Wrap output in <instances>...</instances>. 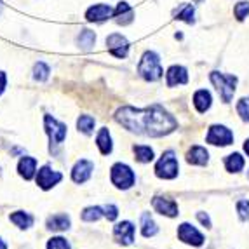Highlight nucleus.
<instances>
[{"label": "nucleus", "mask_w": 249, "mask_h": 249, "mask_svg": "<svg viewBox=\"0 0 249 249\" xmlns=\"http://www.w3.org/2000/svg\"><path fill=\"white\" fill-rule=\"evenodd\" d=\"M115 121L131 133L150 138L167 136L178 127L175 117L160 105H152L146 108L122 107L115 112Z\"/></svg>", "instance_id": "nucleus-1"}, {"label": "nucleus", "mask_w": 249, "mask_h": 249, "mask_svg": "<svg viewBox=\"0 0 249 249\" xmlns=\"http://www.w3.org/2000/svg\"><path fill=\"white\" fill-rule=\"evenodd\" d=\"M138 73L142 79H145L146 82H157L162 79L164 70L160 65V56L155 51H145L138 63Z\"/></svg>", "instance_id": "nucleus-2"}, {"label": "nucleus", "mask_w": 249, "mask_h": 249, "mask_svg": "<svg viewBox=\"0 0 249 249\" xmlns=\"http://www.w3.org/2000/svg\"><path fill=\"white\" fill-rule=\"evenodd\" d=\"M209 80H211V84L216 88L221 101H223V103H230L237 91V82H239V79H237L235 75L214 70L209 73Z\"/></svg>", "instance_id": "nucleus-3"}, {"label": "nucleus", "mask_w": 249, "mask_h": 249, "mask_svg": "<svg viewBox=\"0 0 249 249\" xmlns=\"http://www.w3.org/2000/svg\"><path fill=\"white\" fill-rule=\"evenodd\" d=\"M44 127H46V134L49 138L51 154H58V148L67 138V124L59 122L53 115H44Z\"/></svg>", "instance_id": "nucleus-4"}, {"label": "nucleus", "mask_w": 249, "mask_h": 249, "mask_svg": "<svg viewBox=\"0 0 249 249\" xmlns=\"http://www.w3.org/2000/svg\"><path fill=\"white\" fill-rule=\"evenodd\" d=\"M178 171H179V164L173 150L164 152L162 157L159 159V162L155 164V175H157V178L162 179H175L178 176Z\"/></svg>", "instance_id": "nucleus-5"}, {"label": "nucleus", "mask_w": 249, "mask_h": 249, "mask_svg": "<svg viewBox=\"0 0 249 249\" xmlns=\"http://www.w3.org/2000/svg\"><path fill=\"white\" fill-rule=\"evenodd\" d=\"M110 179H112V183L117 188L127 190V188H131L134 185L136 176H134V171L127 164L117 162V164L112 166V169H110Z\"/></svg>", "instance_id": "nucleus-6"}, {"label": "nucleus", "mask_w": 249, "mask_h": 249, "mask_svg": "<svg viewBox=\"0 0 249 249\" xmlns=\"http://www.w3.org/2000/svg\"><path fill=\"white\" fill-rule=\"evenodd\" d=\"M206 142L214 146H229L233 143V133L223 124H213L206 134Z\"/></svg>", "instance_id": "nucleus-7"}, {"label": "nucleus", "mask_w": 249, "mask_h": 249, "mask_svg": "<svg viewBox=\"0 0 249 249\" xmlns=\"http://www.w3.org/2000/svg\"><path fill=\"white\" fill-rule=\"evenodd\" d=\"M129 47H131L129 46V40L122 34H112L107 37V49H108V53L112 54V56H115V58H119V59L127 58Z\"/></svg>", "instance_id": "nucleus-8"}, {"label": "nucleus", "mask_w": 249, "mask_h": 249, "mask_svg": "<svg viewBox=\"0 0 249 249\" xmlns=\"http://www.w3.org/2000/svg\"><path fill=\"white\" fill-rule=\"evenodd\" d=\"M115 9L108 4H94L86 11V19L89 23H103V21L113 18Z\"/></svg>", "instance_id": "nucleus-9"}, {"label": "nucleus", "mask_w": 249, "mask_h": 249, "mask_svg": "<svg viewBox=\"0 0 249 249\" xmlns=\"http://www.w3.org/2000/svg\"><path fill=\"white\" fill-rule=\"evenodd\" d=\"M61 179H63L61 173L51 169L49 166H44V167H40V169H38L37 185L42 188V190H49V188H53L54 185H58Z\"/></svg>", "instance_id": "nucleus-10"}, {"label": "nucleus", "mask_w": 249, "mask_h": 249, "mask_svg": "<svg viewBox=\"0 0 249 249\" xmlns=\"http://www.w3.org/2000/svg\"><path fill=\"white\" fill-rule=\"evenodd\" d=\"M166 84L167 88H176V86H185L188 84V70L181 65H173L166 71Z\"/></svg>", "instance_id": "nucleus-11"}, {"label": "nucleus", "mask_w": 249, "mask_h": 249, "mask_svg": "<svg viewBox=\"0 0 249 249\" xmlns=\"http://www.w3.org/2000/svg\"><path fill=\"white\" fill-rule=\"evenodd\" d=\"M178 237H179V241L187 242V244H192V246H202L204 244V235L196 229V227H192L190 223L179 225Z\"/></svg>", "instance_id": "nucleus-12"}, {"label": "nucleus", "mask_w": 249, "mask_h": 249, "mask_svg": "<svg viewBox=\"0 0 249 249\" xmlns=\"http://www.w3.org/2000/svg\"><path fill=\"white\" fill-rule=\"evenodd\" d=\"M92 169H94V164H92L91 160L82 159V160L77 162L73 166V169H71V179H73L75 183H86L91 178Z\"/></svg>", "instance_id": "nucleus-13"}, {"label": "nucleus", "mask_w": 249, "mask_h": 249, "mask_svg": "<svg viewBox=\"0 0 249 249\" xmlns=\"http://www.w3.org/2000/svg\"><path fill=\"white\" fill-rule=\"evenodd\" d=\"M113 235L121 244L129 246L134 242V225L131 221H122V223H117L115 229H113Z\"/></svg>", "instance_id": "nucleus-14"}, {"label": "nucleus", "mask_w": 249, "mask_h": 249, "mask_svg": "<svg viewBox=\"0 0 249 249\" xmlns=\"http://www.w3.org/2000/svg\"><path fill=\"white\" fill-rule=\"evenodd\" d=\"M152 206H154V209L157 213H160V214H164V216H169V218H175V216L179 214L178 206H176L175 200L166 199V197H154Z\"/></svg>", "instance_id": "nucleus-15"}, {"label": "nucleus", "mask_w": 249, "mask_h": 249, "mask_svg": "<svg viewBox=\"0 0 249 249\" xmlns=\"http://www.w3.org/2000/svg\"><path fill=\"white\" fill-rule=\"evenodd\" d=\"M209 160V152L204 146L194 145L187 152V162L188 164H194V166H206Z\"/></svg>", "instance_id": "nucleus-16"}, {"label": "nucleus", "mask_w": 249, "mask_h": 249, "mask_svg": "<svg viewBox=\"0 0 249 249\" xmlns=\"http://www.w3.org/2000/svg\"><path fill=\"white\" fill-rule=\"evenodd\" d=\"M113 18H115V21L119 25L125 26V25H129V23H133L134 11L127 2H119L115 7V13H113Z\"/></svg>", "instance_id": "nucleus-17"}, {"label": "nucleus", "mask_w": 249, "mask_h": 249, "mask_svg": "<svg viewBox=\"0 0 249 249\" xmlns=\"http://www.w3.org/2000/svg\"><path fill=\"white\" fill-rule=\"evenodd\" d=\"M213 105V96L208 89H199L194 92V107L199 113H206Z\"/></svg>", "instance_id": "nucleus-18"}, {"label": "nucleus", "mask_w": 249, "mask_h": 249, "mask_svg": "<svg viewBox=\"0 0 249 249\" xmlns=\"http://www.w3.org/2000/svg\"><path fill=\"white\" fill-rule=\"evenodd\" d=\"M173 16H175V19L183 21L187 25H194L196 23V7L192 4H181L178 9L173 11Z\"/></svg>", "instance_id": "nucleus-19"}, {"label": "nucleus", "mask_w": 249, "mask_h": 249, "mask_svg": "<svg viewBox=\"0 0 249 249\" xmlns=\"http://www.w3.org/2000/svg\"><path fill=\"white\" fill-rule=\"evenodd\" d=\"M18 171H19L21 178L32 179L35 176V171H37V159H34V157H21L19 164H18Z\"/></svg>", "instance_id": "nucleus-20"}, {"label": "nucleus", "mask_w": 249, "mask_h": 249, "mask_svg": "<svg viewBox=\"0 0 249 249\" xmlns=\"http://www.w3.org/2000/svg\"><path fill=\"white\" fill-rule=\"evenodd\" d=\"M96 145L100 148V152L103 155H110L113 150V143H112V136H110V131L107 127H101L98 136H96Z\"/></svg>", "instance_id": "nucleus-21"}, {"label": "nucleus", "mask_w": 249, "mask_h": 249, "mask_svg": "<svg viewBox=\"0 0 249 249\" xmlns=\"http://www.w3.org/2000/svg\"><path fill=\"white\" fill-rule=\"evenodd\" d=\"M77 46L80 51H86V53L92 51V47L96 46V34L88 28L80 30V34L77 35Z\"/></svg>", "instance_id": "nucleus-22"}, {"label": "nucleus", "mask_w": 249, "mask_h": 249, "mask_svg": "<svg viewBox=\"0 0 249 249\" xmlns=\"http://www.w3.org/2000/svg\"><path fill=\"white\" fill-rule=\"evenodd\" d=\"M47 229L63 232V230L70 229V218L67 214H53L47 218Z\"/></svg>", "instance_id": "nucleus-23"}, {"label": "nucleus", "mask_w": 249, "mask_h": 249, "mask_svg": "<svg viewBox=\"0 0 249 249\" xmlns=\"http://www.w3.org/2000/svg\"><path fill=\"white\" fill-rule=\"evenodd\" d=\"M244 157L239 152H233V154L225 157V167H227L229 173H239V171L244 169Z\"/></svg>", "instance_id": "nucleus-24"}, {"label": "nucleus", "mask_w": 249, "mask_h": 249, "mask_svg": "<svg viewBox=\"0 0 249 249\" xmlns=\"http://www.w3.org/2000/svg\"><path fill=\"white\" fill-rule=\"evenodd\" d=\"M133 152H134V159H136L138 162H142V164H148V162H152L155 157L154 150L146 145H134Z\"/></svg>", "instance_id": "nucleus-25"}, {"label": "nucleus", "mask_w": 249, "mask_h": 249, "mask_svg": "<svg viewBox=\"0 0 249 249\" xmlns=\"http://www.w3.org/2000/svg\"><path fill=\"white\" fill-rule=\"evenodd\" d=\"M11 221H13L16 227H19V229H30V227L34 225V216L25 211H16L11 214Z\"/></svg>", "instance_id": "nucleus-26"}, {"label": "nucleus", "mask_w": 249, "mask_h": 249, "mask_svg": "<svg viewBox=\"0 0 249 249\" xmlns=\"http://www.w3.org/2000/svg\"><path fill=\"white\" fill-rule=\"evenodd\" d=\"M94 125H96V121L94 117L91 115H80L77 119V129H79L82 134H92L94 133Z\"/></svg>", "instance_id": "nucleus-27"}, {"label": "nucleus", "mask_w": 249, "mask_h": 249, "mask_svg": "<svg viewBox=\"0 0 249 249\" xmlns=\"http://www.w3.org/2000/svg\"><path fill=\"white\" fill-rule=\"evenodd\" d=\"M34 79L37 80V82H46L47 79H49V75H51V68L47 63L44 61H37L34 65Z\"/></svg>", "instance_id": "nucleus-28"}, {"label": "nucleus", "mask_w": 249, "mask_h": 249, "mask_svg": "<svg viewBox=\"0 0 249 249\" xmlns=\"http://www.w3.org/2000/svg\"><path fill=\"white\" fill-rule=\"evenodd\" d=\"M157 232H159V229H157V225H155V221L152 220V216H150L148 213H145V214L142 216V233H143V237H154Z\"/></svg>", "instance_id": "nucleus-29"}, {"label": "nucleus", "mask_w": 249, "mask_h": 249, "mask_svg": "<svg viewBox=\"0 0 249 249\" xmlns=\"http://www.w3.org/2000/svg\"><path fill=\"white\" fill-rule=\"evenodd\" d=\"M233 16H235V19L239 21V23H242V21L249 16V2L248 0H241V2H237V4L233 5Z\"/></svg>", "instance_id": "nucleus-30"}, {"label": "nucleus", "mask_w": 249, "mask_h": 249, "mask_svg": "<svg viewBox=\"0 0 249 249\" xmlns=\"http://www.w3.org/2000/svg\"><path fill=\"white\" fill-rule=\"evenodd\" d=\"M101 216H105L103 208H98V206H91V208H86V209H84L82 220L84 221H98L101 218Z\"/></svg>", "instance_id": "nucleus-31"}, {"label": "nucleus", "mask_w": 249, "mask_h": 249, "mask_svg": "<svg viewBox=\"0 0 249 249\" xmlns=\"http://www.w3.org/2000/svg\"><path fill=\"white\" fill-rule=\"evenodd\" d=\"M237 113L244 122H249V96H244L237 101Z\"/></svg>", "instance_id": "nucleus-32"}, {"label": "nucleus", "mask_w": 249, "mask_h": 249, "mask_svg": "<svg viewBox=\"0 0 249 249\" xmlns=\"http://www.w3.org/2000/svg\"><path fill=\"white\" fill-rule=\"evenodd\" d=\"M47 249H70V244L63 237H53L47 242Z\"/></svg>", "instance_id": "nucleus-33"}, {"label": "nucleus", "mask_w": 249, "mask_h": 249, "mask_svg": "<svg viewBox=\"0 0 249 249\" xmlns=\"http://www.w3.org/2000/svg\"><path fill=\"white\" fill-rule=\"evenodd\" d=\"M237 213L241 216V220H249V200H239L237 202Z\"/></svg>", "instance_id": "nucleus-34"}, {"label": "nucleus", "mask_w": 249, "mask_h": 249, "mask_svg": "<svg viewBox=\"0 0 249 249\" xmlns=\"http://www.w3.org/2000/svg\"><path fill=\"white\" fill-rule=\"evenodd\" d=\"M103 211L105 216L108 218V221H113L117 220V216H119V209L113 206V204H108V206H103Z\"/></svg>", "instance_id": "nucleus-35"}, {"label": "nucleus", "mask_w": 249, "mask_h": 249, "mask_svg": "<svg viewBox=\"0 0 249 249\" xmlns=\"http://www.w3.org/2000/svg\"><path fill=\"white\" fill-rule=\"evenodd\" d=\"M197 218H199V221L206 229H211V220H209V216L206 213H197Z\"/></svg>", "instance_id": "nucleus-36"}, {"label": "nucleus", "mask_w": 249, "mask_h": 249, "mask_svg": "<svg viewBox=\"0 0 249 249\" xmlns=\"http://www.w3.org/2000/svg\"><path fill=\"white\" fill-rule=\"evenodd\" d=\"M5 88H7V75L5 71H0V94L5 91Z\"/></svg>", "instance_id": "nucleus-37"}, {"label": "nucleus", "mask_w": 249, "mask_h": 249, "mask_svg": "<svg viewBox=\"0 0 249 249\" xmlns=\"http://www.w3.org/2000/svg\"><path fill=\"white\" fill-rule=\"evenodd\" d=\"M244 152L248 154V157H249V138L244 142Z\"/></svg>", "instance_id": "nucleus-38"}, {"label": "nucleus", "mask_w": 249, "mask_h": 249, "mask_svg": "<svg viewBox=\"0 0 249 249\" xmlns=\"http://www.w3.org/2000/svg\"><path fill=\"white\" fill-rule=\"evenodd\" d=\"M0 249H7V244H5V242L2 241V239H0Z\"/></svg>", "instance_id": "nucleus-39"}, {"label": "nucleus", "mask_w": 249, "mask_h": 249, "mask_svg": "<svg viewBox=\"0 0 249 249\" xmlns=\"http://www.w3.org/2000/svg\"><path fill=\"white\" fill-rule=\"evenodd\" d=\"M2 9H4V5H2V2H0V14H2Z\"/></svg>", "instance_id": "nucleus-40"}, {"label": "nucleus", "mask_w": 249, "mask_h": 249, "mask_svg": "<svg viewBox=\"0 0 249 249\" xmlns=\"http://www.w3.org/2000/svg\"><path fill=\"white\" fill-rule=\"evenodd\" d=\"M248 178H249V173H248Z\"/></svg>", "instance_id": "nucleus-41"}]
</instances>
